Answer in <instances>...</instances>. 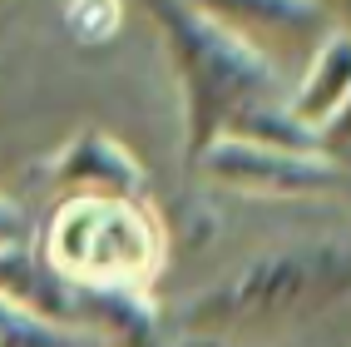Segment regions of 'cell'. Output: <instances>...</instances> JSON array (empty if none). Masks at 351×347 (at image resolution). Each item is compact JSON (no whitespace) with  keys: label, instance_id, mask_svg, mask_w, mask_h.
<instances>
[{"label":"cell","instance_id":"cell-1","mask_svg":"<svg viewBox=\"0 0 351 347\" xmlns=\"http://www.w3.org/2000/svg\"><path fill=\"white\" fill-rule=\"evenodd\" d=\"M351 298V238H297L238 263L193 298V328L252 333L317 317Z\"/></svg>","mask_w":351,"mask_h":347},{"label":"cell","instance_id":"cell-7","mask_svg":"<svg viewBox=\"0 0 351 347\" xmlns=\"http://www.w3.org/2000/svg\"><path fill=\"white\" fill-rule=\"evenodd\" d=\"M50 179L75 194H104V199H138L144 194V164L134 159L124 139L104 129H80L64 139L60 154L50 159Z\"/></svg>","mask_w":351,"mask_h":347},{"label":"cell","instance_id":"cell-12","mask_svg":"<svg viewBox=\"0 0 351 347\" xmlns=\"http://www.w3.org/2000/svg\"><path fill=\"white\" fill-rule=\"evenodd\" d=\"M322 154H326V159H351V95H346V104L337 109V120L322 129Z\"/></svg>","mask_w":351,"mask_h":347},{"label":"cell","instance_id":"cell-11","mask_svg":"<svg viewBox=\"0 0 351 347\" xmlns=\"http://www.w3.org/2000/svg\"><path fill=\"white\" fill-rule=\"evenodd\" d=\"M124 20V0H69L64 5V25L80 45H104L114 40Z\"/></svg>","mask_w":351,"mask_h":347},{"label":"cell","instance_id":"cell-5","mask_svg":"<svg viewBox=\"0 0 351 347\" xmlns=\"http://www.w3.org/2000/svg\"><path fill=\"white\" fill-rule=\"evenodd\" d=\"M193 169L208 183H223V189H238V194H263V199H312V194H332L351 183V174L326 154L267 149V144H247V139H228V134H218L193 159Z\"/></svg>","mask_w":351,"mask_h":347},{"label":"cell","instance_id":"cell-14","mask_svg":"<svg viewBox=\"0 0 351 347\" xmlns=\"http://www.w3.org/2000/svg\"><path fill=\"white\" fill-rule=\"evenodd\" d=\"M312 5L322 10V20H326L337 35H351V0H312Z\"/></svg>","mask_w":351,"mask_h":347},{"label":"cell","instance_id":"cell-4","mask_svg":"<svg viewBox=\"0 0 351 347\" xmlns=\"http://www.w3.org/2000/svg\"><path fill=\"white\" fill-rule=\"evenodd\" d=\"M0 298H10L15 308L55 322V328L104 337L114 347H144L154 337V308L144 293H109L75 283V278L55 273L30 243L0 253Z\"/></svg>","mask_w":351,"mask_h":347},{"label":"cell","instance_id":"cell-3","mask_svg":"<svg viewBox=\"0 0 351 347\" xmlns=\"http://www.w3.org/2000/svg\"><path fill=\"white\" fill-rule=\"evenodd\" d=\"M35 253L75 283L144 293L163 268V228L138 199L75 194L55 208Z\"/></svg>","mask_w":351,"mask_h":347},{"label":"cell","instance_id":"cell-6","mask_svg":"<svg viewBox=\"0 0 351 347\" xmlns=\"http://www.w3.org/2000/svg\"><path fill=\"white\" fill-rule=\"evenodd\" d=\"M232 40H243L257 60H267L277 75H302V65L317 55V45L332 35L312 0H189Z\"/></svg>","mask_w":351,"mask_h":347},{"label":"cell","instance_id":"cell-10","mask_svg":"<svg viewBox=\"0 0 351 347\" xmlns=\"http://www.w3.org/2000/svg\"><path fill=\"white\" fill-rule=\"evenodd\" d=\"M0 347H114L104 337H89V333H69L55 328L25 308H15L10 298H0Z\"/></svg>","mask_w":351,"mask_h":347},{"label":"cell","instance_id":"cell-8","mask_svg":"<svg viewBox=\"0 0 351 347\" xmlns=\"http://www.w3.org/2000/svg\"><path fill=\"white\" fill-rule=\"evenodd\" d=\"M351 95V35H326L317 45V55L302 65V75L292 80V95H287V109L297 114L307 129H326L337 120V109L346 104Z\"/></svg>","mask_w":351,"mask_h":347},{"label":"cell","instance_id":"cell-2","mask_svg":"<svg viewBox=\"0 0 351 347\" xmlns=\"http://www.w3.org/2000/svg\"><path fill=\"white\" fill-rule=\"evenodd\" d=\"M163 35L183 89V159H193L223 134V124L252 100H282V75L257 60L243 40H232L189 0H144Z\"/></svg>","mask_w":351,"mask_h":347},{"label":"cell","instance_id":"cell-9","mask_svg":"<svg viewBox=\"0 0 351 347\" xmlns=\"http://www.w3.org/2000/svg\"><path fill=\"white\" fill-rule=\"evenodd\" d=\"M228 139H247V144H267V149H292V154H322V134L307 129L287 109V100H252L243 104L232 120L223 124Z\"/></svg>","mask_w":351,"mask_h":347},{"label":"cell","instance_id":"cell-13","mask_svg":"<svg viewBox=\"0 0 351 347\" xmlns=\"http://www.w3.org/2000/svg\"><path fill=\"white\" fill-rule=\"evenodd\" d=\"M30 243V223H25V214L0 194V253L5 248H25Z\"/></svg>","mask_w":351,"mask_h":347}]
</instances>
